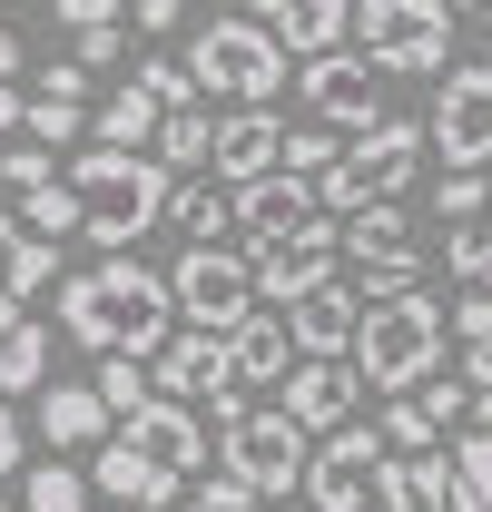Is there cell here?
<instances>
[{
    "label": "cell",
    "mask_w": 492,
    "mask_h": 512,
    "mask_svg": "<svg viewBox=\"0 0 492 512\" xmlns=\"http://www.w3.org/2000/svg\"><path fill=\"white\" fill-rule=\"evenodd\" d=\"M345 20H355V0H286L266 30H276V50H296V60H325V50H345Z\"/></svg>",
    "instance_id": "cell-22"
},
{
    "label": "cell",
    "mask_w": 492,
    "mask_h": 512,
    "mask_svg": "<svg viewBox=\"0 0 492 512\" xmlns=\"http://www.w3.org/2000/svg\"><path fill=\"white\" fill-rule=\"evenodd\" d=\"M276 148H286V119L276 109H227L217 138H207V168L227 188H246V178H276Z\"/></svg>",
    "instance_id": "cell-15"
},
{
    "label": "cell",
    "mask_w": 492,
    "mask_h": 512,
    "mask_svg": "<svg viewBox=\"0 0 492 512\" xmlns=\"http://www.w3.org/2000/svg\"><path fill=\"white\" fill-rule=\"evenodd\" d=\"M178 512H266V503L237 493V483H197V493H178Z\"/></svg>",
    "instance_id": "cell-42"
},
{
    "label": "cell",
    "mask_w": 492,
    "mask_h": 512,
    "mask_svg": "<svg viewBox=\"0 0 492 512\" xmlns=\"http://www.w3.org/2000/svg\"><path fill=\"white\" fill-rule=\"evenodd\" d=\"M463 384H473V394H492V335H483V345H463Z\"/></svg>",
    "instance_id": "cell-46"
},
{
    "label": "cell",
    "mask_w": 492,
    "mask_h": 512,
    "mask_svg": "<svg viewBox=\"0 0 492 512\" xmlns=\"http://www.w3.org/2000/svg\"><path fill=\"white\" fill-rule=\"evenodd\" d=\"M128 20H138L148 40H168V30H178V20H187V0H128Z\"/></svg>",
    "instance_id": "cell-44"
},
{
    "label": "cell",
    "mask_w": 492,
    "mask_h": 512,
    "mask_svg": "<svg viewBox=\"0 0 492 512\" xmlns=\"http://www.w3.org/2000/svg\"><path fill=\"white\" fill-rule=\"evenodd\" d=\"M138 89H148L158 109H207V99H197V79H187V60H168V50H148V60H138Z\"/></svg>",
    "instance_id": "cell-36"
},
{
    "label": "cell",
    "mask_w": 492,
    "mask_h": 512,
    "mask_svg": "<svg viewBox=\"0 0 492 512\" xmlns=\"http://www.w3.org/2000/svg\"><path fill=\"white\" fill-rule=\"evenodd\" d=\"M69 30H99V20H128V0H50Z\"/></svg>",
    "instance_id": "cell-45"
},
{
    "label": "cell",
    "mask_w": 492,
    "mask_h": 512,
    "mask_svg": "<svg viewBox=\"0 0 492 512\" xmlns=\"http://www.w3.org/2000/svg\"><path fill=\"white\" fill-rule=\"evenodd\" d=\"M286 335H296V355H345V345H355V286H345V276L306 286V296L286 306Z\"/></svg>",
    "instance_id": "cell-19"
},
{
    "label": "cell",
    "mask_w": 492,
    "mask_h": 512,
    "mask_svg": "<svg viewBox=\"0 0 492 512\" xmlns=\"http://www.w3.org/2000/svg\"><path fill=\"white\" fill-rule=\"evenodd\" d=\"M443 266H453L463 286H483V276H492V217H463V227H443Z\"/></svg>",
    "instance_id": "cell-34"
},
{
    "label": "cell",
    "mask_w": 492,
    "mask_h": 512,
    "mask_svg": "<svg viewBox=\"0 0 492 512\" xmlns=\"http://www.w3.org/2000/svg\"><path fill=\"white\" fill-rule=\"evenodd\" d=\"M119 50H128V30H119V20H99V30H69V69H109Z\"/></svg>",
    "instance_id": "cell-39"
},
{
    "label": "cell",
    "mask_w": 492,
    "mask_h": 512,
    "mask_svg": "<svg viewBox=\"0 0 492 512\" xmlns=\"http://www.w3.org/2000/svg\"><path fill=\"white\" fill-rule=\"evenodd\" d=\"M148 384L168 394V404H187V394H227V335H168L158 355H148Z\"/></svg>",
    "instance_id": "cell-17"
},
{
    "label": "cell",
    "mask_w": 492,
    "mask_h": 512,
    "mask_svg": "<svg viewBox=\"0 0 492 512\" xmlns=\"http://www.w3.org/2000/svg\"><path fill=\"white\" fill-rule=\"evenodd\" d=\"M10 217H20V227H30L40 247H60V237H79V197H69L60 178H40V188H20V197H10Z\"/></svg>",
    "instance_id": "cell-29"
},
{
    "label": "cell",
    "mask_w": 492,
    "mask_h": 512,
    "mask_svg": "<svg viewBox=\"0 0 492 512\" xmlns=\"http://www.w3.org/2000/svg\"><path fill=\"white\" fill-rule=\"evenodd\" d=\"M335 256H414V217L394 197H365L345 227H335Z\"/></svg>",
    "instance_id": "cell-25"
},
{
    "label": "cell",
    "mask_w": 492,
    "mask_h": 512,
    "mask_svg": "<svg viewBox=\"0 0 492 512\" xmlns=\"http://www.w3.org/2000/svg\"><path fill=\"white\" fill-rule=\"evenodd\" d=\"M424 138L443 148V168H492V60L443 69V99H433Z\"/></svg>",
    "instance_id": "cell-10"
},
{
    "label": "cell",
    "mask_w": 492,
    "mask_h": 512,
    "mask_svg": "<svg viewBox=\"0 0 492 512\" xmlns=\"http://www.w3.org/2000/svg\"><path fill=\"white\" fill-rule=\"evenodd\" d=\"M276 414H286L296 434H335V424H355V365H345V355H296Z\"/></svg>",
    "instance_id": "cell-14"
},
{
    "label": "cell",
    "mask_w": 492,
    "mask_h": 512,
    "mask_svg": "<svg viewBox=\"0 0 492 512\" xmlns=\"http://www.w3.org/2000/svg\"><path fill=\"white\" fill-rule=\"evenodd\" d=\"M227 207H237V237H246V256L256 247H286V237H306L315 227V188L306 178H246V188H227Z\"/></svg>",
    "instance_id": "cell-12"
},
{
    "label": "cell",
    "mask_w": 492,
    "mask_h": 512,
    "mask_svg": "<svg viewBox=\"0 0 492 512\" xmlns=\"http://www.w3.org/2000/svg\"><path fill=\"white\" fill-rule=\"evenodd\" d=\"M306 444H315V434H296L276 404H266V414H256V404H237V414L217 424L227 483H237V493H256V503H286V493L306 483Z\"/></svg>",
    "instance_id": "cell-5"
},
{
    "label": "cell",
    "mask_w": 492,
    "mask_h": 512,
    "mask_svg": "<svg viewBox=\"0 0 492 512\" xmlns=\"http://www.w3.org/2000/svg\"><path fill=\"white\" fill-rule=\"evenodd\" d=\"M0 178L20 197V188H40V178H60V168H50V148H0Z\"/></svg>",
    "instance_id": "cell-41"
},
{
    "label": "cell",
    "mask_w": 492,
    "mask_h": 512,
    "mask_svg": "<svg viewBox=\"0 0 492 512\" xmlns=\"http://www.w3.org/2000/svg\"><path fill=\"white\" fill-rule=\"evenodd\" d=\"M286 365H296V335H286V316L276 306H256V316L227 335V384H286Z\"/></svg>",
    "instance_id": "cell-20"
},
{
    "label": "cell",
    "mask_w": 492,
    "mask_h": 512,
    "mask_svg": "<svg viewBox=\"0 0 492 512\" xmlns=\"http://www.w3.org/2000/svg\"><path fill=\"white\" fill-rule=\"evenodd\" d=\"M40 384H50V325H10V335H0V404H20V394H40Z\"/></svg>",
    "instance_id": "cell-27"
},
{
    "label": "cell",
    "mask_w": 492,
    "mask_h": 512,
    "mask_svg": "<svg viewBox=\"0 0 492 512\" xmlns=\"http://www.w3.org/2000/svg\"><path fill=\"white\" fill-rule=\"evenodd\" d=\"M217 10H246V20H276L286 0H217Z\"/></svg>",
    "instance_id": "cell-47"
},
{
    "label": "cell",
    "mask_w": 492,
    "mask_h": 512,
    "mask_svg": "<svg viewBox=\"0 0 492 512\" xmlns=\"http://www.w3.org/2000/svg\"><path fill=\"white\" fill-rule=\"evenodd\" d=\"M384 473H394V453L374 424H335V434H315L306 444V512H384Z\"/></svg>",
    "instance_id": "cell-6"
},
{
    "label": "cell",
    "mask_w": 492,
    "mask_h": 512,
    "mask_svg": "<svg viewBox=\"0 0 492 512\" xmlns=\"http://www.w3.org/2000/svg\"><path fill=\"white\" fill-rule=\"evenodd\" d=\"M60 335L89 345V355H158L178 335V306H168V276L138 266V256H99L60 276Z\"/></svg>",
    "instance_id": "cell-1"
},
{
    "label": "cell",
    "mask_w": 492,
    "mask_h": 512,
    "mask_svg": "<svg viewBox=\"0 0 492 512\" xmlns=\"http://www.w3.org/2000/svg\"><path fill=\"white\" fill-rule=\"evenodd\" d=\"M20 128L40 148H89V109L79 99H20Z\"/></svg>",
    "instance_id": "cell-32"
},
{
    "label": "cell",
    "mask_w": 492,
    "mask_h": 512,
    "mask_svg": "<svg viewBox=\"0 0 492 512\" xmlns=\"http://www.w3.org/2000/svg\"><path fill=\"white\" fill-rule=\"evenodd\" d=\"M345 365H355V384H374V394H414L424 375H443V306H433L424 286H414V296H374V306H355Z\"/></svg>",
    "instance_id": "cell-3"
},
{
    "label": "cell",
    "mask_w": 492,
    "mask_h": 512,
    "mask_svg": "<svg viewBox=\"0 0 492 512\" xmlns=\"http://www.w3.org/2000/svg\"><path fill=\"white\" fill-rule=\"evenodd\" d=\"M483 296H492V276H483Z\"/></svg>",
    "instance_id": "cell-53"
},
{
    "label": "cell",
    "mask_w": 492,
    "mask_h": 512,
    "mask_svg": "<svg viewBox=\"0 0 492 512\" xmlns=\"http://www.w3.org/2000/svg\"><path fill=\"white\" fill-rule=\"evenodd\" d=\"M374 434H384V453H443V434L424 424V404H414V394H404V404H394Z\"/></svg>",
    "instance_id": "cell-38"
},
{
    "label": "cell",
    "mask_w": 492,
    "mask_h": 512,
    "mask_svg": "<svg viewBox=\"0 0 492 512\" xmlns=\"http://www.w3.org/2000/svg\"><path fill=\"white\" fill-rule=\"evenodd\" d=\"M158 227H187V247H227L237 207H227V188H207V178H168V217Z\"/></svg>",
    "instance_id": "cell-24"
},
{
    "label": "cell",
    "mask_w": 492,
    "mask_h": 512,
    "mask_svg": "<svg viewBox=\"0 0 492 512\" xmlns=\"http://www.w3.org/2000/svg\"><path fill=\"white\" fill-rule=\"evenodd\" d=\"M433 207H443V227H463V217H492V188H483V168H443Z\"/></svg>",
    "instance_id": "cell-37"
},
{
    "label": "cell",
    "mask_w": 492,
    "mask_h": 512,
    "mask_svg": "<svg viewBox=\"0 0 492 512\" xmlns=\"http://www.w3.org/2000/svg\"><path fill=\"white\" fill-rule=\"evenodd\" d=\"M424 286V256H355V306L374 296H414Z\"/></svg>",
    "instance_id": "cell-33"
},
{
    "label": "cell",
    "mask_w": 492,
    "mask_h": 512,
    "mask_svg": "<svg viewBox=\"0 0 492 512\" xmlns=\"http://www.w3.org/2000/svg\"><path fill=\"white\" fill-rule=\"evenodd\" d=\"M89 493H109L119 512H178V493H187V483H168V473H148V463H138V453H128L119 434H109V444L89 453Z\"/></svg>",
    "instance_id": "cell-18"
},
{
    "label": "cell",
    "mask_w": 492,
    "mask_h": 512,
    "mask_svg": "<svg viewBox=\"0 0 492 512\" xmlns=\"http://www.w3.org/2000/svg\"><path fill=\"white\" fill-rule=\"evenodd\" d=\"M10 69H20V40H10V20H0V79H10Z\"/></svg>",
    "instance_id": "cell-49"
},
{
    "label": "cell",
    "mask_w": 492,
    "mask_h": 512,
    "mask_svg": "<svg viewBox=\"0 0 492 512\" xmlns=\"http://www.w3.org/2000/svg\"><path fill=\"white\" fill-rule=\"evenodd\" d=\"M296 89H306L315 128H335V138H365L384 119V69H365L355 50H325V60L296 69Z\"/></svg>",
    "instance_id": "cell-9"
},
{
    "label": "cell",
    "mask_w": 492,
    "mask_h": 512,
    "mask_svg": "<svg viewBox=\"0 0 492 512\" xmlns=\"http://www.w3.org/2000/svg\"><path fill=\"white\" fill-rule=\"evenodd\" d=\"M246 276H256V306H276V316H286L306 286H325V276H335V227L315 217L306 237H286V247H256V256H246Z\"/></svg>",
    "instance_id": "cell-13"
},
{
    "label": "cell",
    "mask_w": 492,
    "mask_h": 512,
    "mask_svg": "<svg viewBox=\"0 0 492 512\" xmlns=\"http://www.w3.org/2000/svg\"><path fill=\"white\" fill-rule=\"evenodd\" d=\"M89 394L109 404V424H119V414H138V404L158 394V384H148V355H99V375H89Z\"/></svg>",
    "instance_id": "cell-30"
},
{
    "label": "cell",
    "mask_w": 492,
    "mask_h": 512,
    "mask_svg": "<svg viewBox=\"0 0 492 512\" xmlns=\"http://www.w3.org/2000/svg\"><path fill=\"white\" fill-rule=\"evenodd\" d=\"M0 512H20V503H0Z\"/></svg>",
    "instance_id": "cell-52"
},
{
    "label": "cell",
    "mask_w": 492,
    "mask_h": 512,
    "mask_svg": "<svg viewBox=\"0 0 492 512\" xmlns=\"http://www.w3.org/2000/svg\"><path fill=\"white\" fill-rule=\"evenodd\" d=\"M119 444L148 463V473H168V483H187L197 463H207V414L197 404H168V394H148L138 414H119Z\"/></svg>",
    "instance_id": "cell-11"
},
{
    "label": "cell",
    "mask_w": 492,
    "mask_h": 512,
    "mask_svg": "<svg viewBox=\"0 0 492 512\" xmlns=\"http://www.w3.org/2000/svg\"><path fill=\"white\" fill-rule=\"evenodd\" d=\"M158 119H168V109L128 79L119 99H99V109H89V148H148V138H158Z\"/></svg>",
    "instance_id": "cell-26"
},
{
    "label": "cell",
    "mask_w": 492,
    "mask_h": 512,
    "mask_svg": "<svg viewBox=\"0 0 492 512\" xmlns=\"http://www.w3.org/2000/svg\"><path fill=\"white\" fill-rule=\"evenodd\" d=\"M168 306H178L197 335H237V325L256 316V276H246L237 247H187L178 266H168Z\"/></svg>",
    "instance_id": "cell-8"
},
{
    "label": "cell",
    "mask_w": 492,
    "mask_h": 512,
    "mask_svg": "<svg viewBox=\"0 0 492 512\" xmlns=\"http://www.w3.org/2000/svg\"><path fill=\"white\" fill-rule=\"evenodd\" d=\"M443 10H483V0H443Z\"/></svg>",
    "instance_id": "cell-50"
},
{
    "label": "cell",
    "mask_w": 492,
    "mask_h": 512,
    "mask_svg": "<svg viewBox=\"0 0 492 512\" xmlns=\"http://www.w3.org/2000/svg\"><path fill=\"white\" fill-rule=\"evenodd\" d=\"M40 286H60V247H40V237L0 207V296H10V306H30Z\"/></svg>",
    "instance_id": "cell-23"
},
{
    "label": "cell",
    "mask_w": 492,
    "mask_h": 512,
    "mask_svg": "<svg viewBox=\"0 0 492 512\" xmlns=\"http://www.w3.org/2000/svg\"><path fill=\"white\" fill-rule=\"evenodd\" d=\"M60 188L79 197V237L89 247L128 256L158 217H168V168L148 158V148H79L60 168Z\"/></svg>",
    "instance_id": "cell-2"
},
{
    "label": "cell",
    "mask_w": 492,
    "mask_h": 512,
    "mask_svg": "<svg viewBox=\"0 0 492 512\" xmlns=\"http://www.w3.org/2000/svg\"><path fill=\"white\" fill-rule=\"evenodd\" d=\"M187 79H197V99L276 109V89H286V50H276V30H266V20L217 10V20H197V40H187Z\"/></svg>",
    "instance_id": "cell-4"
},
{
    "label": "cell",
    "mask_w": 492,
    "mask_h": 512,
    "mask_svg": "<svg viewBox=\"0 0 492 512\" xmlns=\"http://www.w3.org/2000/svg\"><path fill=\"white\" fill-rule=\"evenodd\" d=\"M207 138H217V119H207V109H168V119H158V138H148V158H158L168 178H197V168H207Z\"/></svg>",
    "instance_id": "cell-28"
},
{
    "label": "cell",
    "mask_w": 492,
    "mask_h": 512,
    "mask_svg": "<svg viewBox=\"0 0 492 512\" xmlns=\"http://www.w3.org/2000/svg\"><path fill=\"white\" fill-rule=\"evenodd\" d=\"M473 20H483V30H492V0H483V10H473Z\"/></svg>",
    "instance_id": "cell-51"
},
{
    "label": "cell",
    "mask_w": 492,
    "mask_h": 512,
    "mask_svg": "<svg viewBox=\"0 0 492 512\" xmlns=\"http://www.w3.org/2000/svg\"><path fill=\"white\" fill-rule=\"evenodd\" d=\"M335 158H345V148H335V128H286V148H276V168H286V178H325V168H335Z\"/></svg>",
    "instance_id": "cell-35"
},
{
    "label": "cell",
    "mask_w": 492,
    "mask_h": 512,
    "mask_svg": "<svg viewBox=\"0 0 492 512\" xmlns=\"http://www.w3.org/2000/svg\"><path fill=\"white\" fill-rule=\"evenodd\" d=\"M414 158H424V128H414V119H374L365 138L345 148V168H355L365 197H404V188H414Z\"/></svg>",
    "instance_id": "cell-16"
},
{
    "label": "cell",
    "mask_w": 492,
    "mask_h": 512,
    "mask_svg": "<svg viewBox=\"0 0 492 512\" xmlns=\"http://www.w3.org/2000/svg\"><path fill=\"white\" fill-rule=\"evenodd\" d=\"M10 128H20V89L0 79V138H10Z\"/></svg>",
    "instance_id": "cell-48"
},
{
    "label": "cell",
    "mask_w": 492,
    "mask_h": 512,
    "mask_svg": "<svg viewBox=\"0 0 492 512\" xmlns=\"http://www.w3.org/2000/svg\"><path fill=\"white\" fill-rule=\"evenodd\" d=\"M10 473H30V424H20V404H0V483Z\"/></svg>",
    "instance_id": "cell-43"
},
{
    "label": "cell",
    "mask_w": 492,
    "mask_h": 512,
    "mask_svg": "<svg viewBox=\"0 0 492 512\" xmlns=\"http://www.w3.org/2000/svg\"><path fill=\"white\" fill-rule=\"evenodd\" d=\"M40 444L50 453H99L109 444V404L89 384H40Z\"/></svg>",
    "instance_id": "cell-21"
},
{
    "label": "cell",
    "mask_w": 492,
    "mask_h": 512,
    "mask_svg": "<svg viewBox=\"0 0 492 512\" xmlns=\"http://www.w3.org/2000/svg\"><path fill=\"white\" fill-rule=\"evenodd\" d=\"M20 512H89V473H79V463H30Z\"/></svg>",
    "instance_id": "cell-31"
},
{
    "label": "cell",
    "mask_w": 492,
    "mask_h": 512,
    "mask_svg": "<svg viewBox=\"0 0 492 512\" xmlns=\"http://www.w3.org/2000/svg\"><path fill=\"white\" fill-rule=\"evenodd\" d=\"M443 335H453V345H483V335H492V296H483V286H463V306L443 316Z\"/></svg>",
    "instance_id": "cell-40"
},
{
    "label": "cell",
    "mask_w": 492,
    "mask_h": 512,
    "mask_svg": "<svg viewBox=\"0 0 492 512\" xmlns=\"http://www.w3.org/2000/svg\"><path fill=\"white\" fill-rule=\"evenodd\" d=\"M345 40L365 69H443L453 60V10L443 0H355Z\"/></svg>",
    "instance_id": "cell-7"
}]
</instances>
